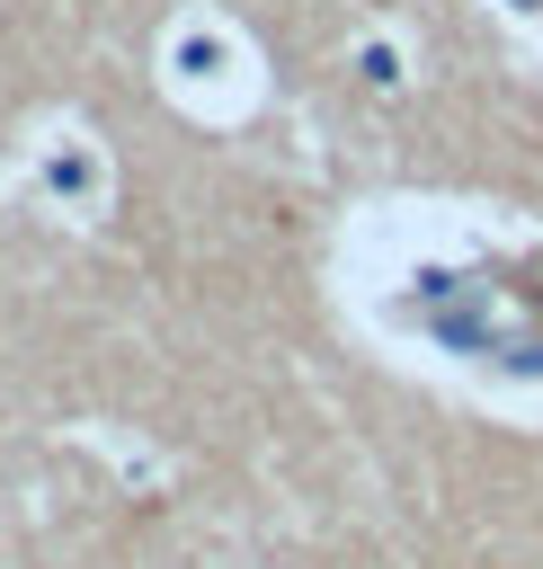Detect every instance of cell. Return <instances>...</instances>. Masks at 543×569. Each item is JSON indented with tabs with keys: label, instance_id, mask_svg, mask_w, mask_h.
<instances>
[{
	"label": "cell",
	"instance_id": "1",
	"mask_svg": "<svg viewBox=\"0 0 543 569\" xmlns=\"http://www.w3.org/2000/svg\"><path fill=\"white\" fill-rule=\"evenodd\" d=\"M356 71H365V80H374V89H401V80H409V71H401V53H392V44H365V53H356Z\"/></svg>",
	"mask_w": 543,
	"mask_h": 569
}]
</instances>
